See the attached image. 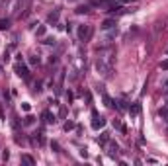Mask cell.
Masks as SVG:
<instances>
[{
    "mask_svg": "<svg viewBox=\"0 0 168 166\" xmlns=\"http://www.w3.org/2000/svg\"><path fill=\"white\" fill-rule=\"evenodd\" d=\"M113 49L108 51H100V57L96 59V71L104 76V78H111V72H113Z\"/></svg>",
    "mask_w": 168,
    "mask_h": 166,
    "instance_id": "cell-1",
    "label": "cell"
},
{
    "mask_svg": "<svg viewBox=\"0 0 168 166\" xmlns=\"http://www.w3.org/2000/svg\"><path fill=\"white\" fill-rule=\"evenodd\" d=\"M90 35H92V28H90V25H80V28H78V39H80V41L90 39Z\"/></svg>",
    "mask_w": 168,
    "mask_h": 166,
    "instance_id": "cell-2",
    "label": "cell"
},
{
    "mask_svg": "<svg viewBox=\"0 0 168 166\" xmlns=\"http://www.w3.org/2000/svg\"><path fill=\"white\" fill-rule=\"evenodd\" d=\"M14 71H16V74H18V76H22V78H25V80L29 78V71H28V66L22 65V63H18V65L14 66Z\"/></svg>",
    "mask_w": 168,
    "mask_h": 166,
    "instance_id": "cell-3",
    "label": "cell"
},
{
    "mask_svg": "<svg viewBox=\"0 0 168 166\" xmlns=\"http://www.w3.org/2000/svg\"><path fill=\"white\" fill-rule=\"evenodd\" d=\"M92 117H94V121H92V127H94V129H100V127H104V125H106V119H104V117H100L98 112H92Z\"/></svg>",
    "mask_w": 168,
    "mask_h": 166,
    "instance_id": "cell-4",
    "label": "cell"
},
{
    "mask_svg": "<svg viewBox=\"0 0 168 166\" xmlns=\"http://www.w3.org/2000/svg\"><path fill=\"white\" fill-rule=\"evenodd\" d=\"M108 154H110L111 158H115V156L119 154V145H117V143H113V141H111L110 145H108Z\"/></svg>",
    "mask_w": 168,
    "mask_h": 166,
    "instance_id": "cell-5",
    "label": "cell"
},
{
    "mask_svg": "<svg viewBox=\"0 0 168 166\" xmlns=\"http://www.w3.org/2000/svg\"><path fill=\"white\" fill-rule=\"evenodd\" d=\"M100 28H102V29H113L115 28V20H104Z\"/></svg>",
    "mask_w": 168,
    "mask_h": 166,
    "instance_id": "cell-6",
    "label": "cell"
},
{
    "mask_svg": "<svg viewBox=\"0 0 168 166\" xmlns=\"http://www.w3.org/2000/svg\"><path fill=\"white\" fill-rule=\"evenodd\" d=\"M10 28V20L8 18H0V29H8Z\"/></svg>",
    "mask_w": 168,
    "mask_h": 166,
    "instance_id": "cell-7",
    "label": "cell"
},
{
    "mask_svg": "<svg viewBox=\"0 0 168 166\" xmlns=\"http://www.w3.org/2000/svg\"><path fill=\"white\" fill-rule=\"evenodd\" d=\"M108 141H110V133H102V135L98 137V143H100V145H104V143H108Z\"/></svg>",
    "mask_w": 168,
    "mask_h": 166,
    "instance_id": "cell-8",
    "label": "cell"
},
{
    "mask_svg": "<svg viewBox=\"0 0 168 166\" xmlns=\"http://www.w3.org/2000/svg\"><path fill=\"white\" fill-rule=\"evenodd\" d=\"M47 20H49V24H57V20H59V12L55 10L53 14H49V18H47Z\"/></svg>",
    "mask_w": 168,
    "mask_h": 166,
    "instance_id": "cell-9",
    "label": "cell"
},
{
    "mask_svg": "<svg viewBox=\"0 0 168 166\" xmlns=\"http://www.w3.org/2000/svg\"><path fill=\"white\" fill-rule=\"evenodd\" d=\"M43 117H45V121H47V123H55V115H53V113L43 112Z\"/></svg>",
    "mask_w": 168,
    "mask_h": 166,
    "instance_id": "cell-10",
    "label": "cell"
},
{
    "mask_svg": "<svg viewBox=\"0 0 168 166\" xmlns=\"http://www.w3.org/2000/svg\"><path fill=\"white\" fill-rule=\"evenodd\" d=\"M22 162H25V164H35V160H33L29 154H22Z\"/></svg>",
    "mask_w": 168,
    "mask_h": 166,
    "instance_id": "cell-11",
    "label": "cell"
},
{
    "mask_svg": "<svg viewBox=\"0 0 168 166\" xmlns=\"http://www.w3.org/2000/svg\"><path fill=\"white\" fill-rule=\"evenodd\" d=\"M129 112H131V113H133V115H137V113H139V112H141V106H139V104H133V106H131V108H129Z\"/></svg>",
    "mask_w": 168,
    "mask_h": 166,
    "instance_id": "cell-12",
    "label": "cell"
},
{
    "mask_svg": "<svg viewBox=\"0 0 168 166\" xmlns=\"http://www.w3.org/2000/svg\"><path fill=\"white\" fill-rule=\"evenodd\" d=\"M158 113H160V117H164V119L168 121V106H166V108H162V109H160Z\"/></svg>",
    "mask_w": 168,
    "mask_h": 166,
    "instance_id": "cell-13",
    "label": "cell"
},
{
    "mask_svg": "<svg viewBox=\"0 0 168 166\" xmlns=\"http://www.w3.org/2000/svg\"><path fill=\"white\" fill-rule=\"evenodd\" d=\"M51 147H53V150H55V153H61V145H59L57 141H53V143H51Z\"/></svg>",
    "mask_w": 168,
    "mask_h": 166,
    "instance_id": "cell-14",
    "label": "cell"
},
{
    "mask_svg": "<svg viewBox=\"0 0 168 166\" xmlns=\"http://www.w3.org/2000/svg\"><path fill=\"white\" fill-rule=\"evenodd\" d=\"M76 12H78V14H86V12H88V6H78Z\"/></svg>",
    "mask_w": 168,
    "mask_h": 166,
    "instance_id": "cell-15",
    "label": "cell"
},
{
    "mask_svg": "<svg viewBox=\"0 0 168 166\" xmlns=\"http://www.w3.org/2000/svg\"><path fill=\"white\" fill-rule=\"evenodd\" d=\"M29 63H31V65H39V57L31 55V57H29Z\"/></svg>",
    "mask_w": 168,
    "mask_h": 166,
    "instance_id": "cell-16",
    "label": "cell"
},
{
    "mask_svg": "<svg viewBox=\"0 0 168 166\" xmlns=\"http://www.w3.org/2000/svg\"><path fill=\"white\" fill-rule=\"evenodd\" d=\"M160 68H162V71H168V59H166V61H160Z\"/></svg>",
    "mask_w": 168,
    "mask_h": 166,
    "instance_id": "cell-17",
    "label": "cell"
},
{
    "mask_svg": "<svg viewBox=\"0 0 168 166\" xmlns=\"http://www.w3.org/2000/svg\"><path fill=\"white\" fill-rule=\"evenodd\" d=\"M70 129H74V123H72V121H66V123H65V131H70Z\"/></svg>",
    "mask_w": 168,
    "mask_h": 166,
    "instance_id": "cell-18",
    "label": "cell"
},
{
    "mask_svg": "<svg viewBox=\"0 0 168 166\" xmlns=\"http://www.w3.org/2000/svg\"><path fill=\"white\" fill-rule=\"evenodd\" d=\"M37 35H45V25H39V28H37Z\"/></svg>",
    "mask_w": 168,
    "mask_h": 166,
    "instance_id": "cell-19",
    "label": "cell"
},
{
    "mask_svg": "<svg viewBox=\"0 0 168 166\" xmlns=\"http://www.w3.org/2000/svg\"><path fill=\"white\" fill-rule=\"evenodd\" d=\"M43 43H45V45H55V39H53V37H47Z\"/></svg>",
    "mask_w": 168,
    "mask_h": 166,
    "instance_id": "cell-20",
    "label": "cell"
},
{
    "mask_svg": "<svg viewBox=\"0 0 168 166\" xmlns=\"http://www.w3.org/2000/svg\"><path fill=\"white\" fill-rule=\"evenodd\" d=\"M22 109H24V112H29V109H31V106H29V104H22Z\"/></svg>",
    "mask_w": 168,
    "mask_h": 166,
    "instance_id": "cell-21",
    "label": "cell"
},
{
    "mask_svg": "<svg viewBox=\"0 0 168 166\" xmlns=\"http://www.w3.org/2000/svg\"><path fill=\"white\" fill-rule=\"evenodd\" d=\"M31 123H33V117L28 115V117H25V125H31Z\"/></svg>",
    "mask_w": 168,
    "mask_h": 166,
    "instance_id": "cell-22",
    "label": "cell"
},
{
    "mask_svg": "<svg viewBox=\"0 0 168 166\" xmlns=\"http://www.w3.org/2000/svg\"><path fill=\"white\" fill-rule=\"evenodd\" d=\"M2 158H4V160H8V158H10V153H8V150H4V153H2Z\"/></svg>",
    "mask_w": 168,
    "mask_h": 166,
    "instance_id": "cell-23",
    "label": "cell"
},
{
    "mask_svg": "<svg viewBox=\"0 0 168 166\" xmlns=\"http://www.w3.org/2000/svg\"><path fill=\"white\" fill-rule=\"evenodd\" d=\"M35 92H41V82H35V88H33Z\"/></svg>",
    "mask_w": 168,
    "mask_h": 166,
    "instance_id": "cell-24",
    "label": "cell"
},
{
    "mask_svg": "<svg viewBox=\"0 0 168 166\" xmlns=\"http://www.w3.org/2000/svg\"><path fill=\"white\" fill-rule=\"evenodd\" d=\"M164 94H168V80L164 82Z\"/></svg>",
    "mask_w": 168,
    "mask_h": 166,
    "instance_id": "cell-25",
    "label": "cell"
},
{
    "mask_svg": "<svg viewBox=\"0 0 168 166\" xmlns=\"http://www.w3.org/2000/svg\"><path fill=\"white\" fill-rule=\"evenodd\" d=\"M121 2H133V0H121Z\"/></svg>",
    "mask_w": 168,
    "mask_h": 166,
    "instance_id": "cell-26",
    "label": "cell"
},
{
    "mask_svg": "<svg viewBox=\"0 0 168 166\" xmlns=\"http://www.w3.org/2000/svg\"><path fill=\"white\" fill-rule=\"evenodd\" d=\"M166 104H168V94H166Z\"/></svg>",
    "mask_w": 168,
    "mask_h": 166,
    "instance_id": "cell-27",
    "label": "cell"
}]
</instances>
